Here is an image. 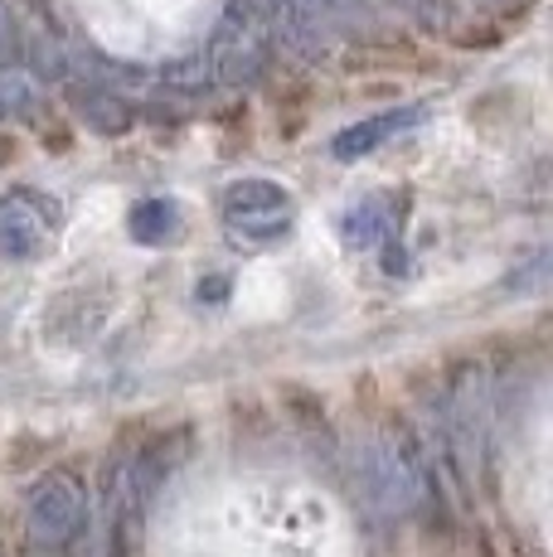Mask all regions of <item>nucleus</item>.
Masks as SVG:
<instances>
[{
	"instance_id": "nucleus-1",
	"label": "nucleus",
	"mask_w": 553,
	"mask_h": 557,
	"mask_svg": "<svg viewBox=\"0 0 553 557\" xmlns=\"http://www.w3.org/2000/svg\"><path fill=\"white\" fill-rule=\"evenodd\" d=\"M296 203L282 185L272 180H238V185L223 189V223H229L233 238L243 243H272L292 228Z\"/></svg>"
},
{
	"instance_id": "nucleus-2",
	"label": "nucleus",
	"mask_w": 553,
	"mask_h": 557,
	"mask_svg": "<svg viewBox=\"0 0 553 557\" xmlns=\"http://www.w3.org/2000/svg\"><path fill=\"white\" fill-rule=\"evenodd\" d=\"M359 480H365V495L384 513H413L428 499V480H422L418 456L398 451L389 442H374L359 451Z\"/></svg>"
},
{
	"instance_id": "nucleus-3",
	"label": "nucleus",
	"mask_w": 553,
	"mask_h": 557,
	"mask_svg": "<svg viewBox=\"0 0 553 557\" xmlns=\"http://www.w3.org/2000/svg\"><path fill=\"white\" fill-rule=\"evenodd\" d=\"M25 529L39 548H63L83 529V485L73 470H49L25 505Z\"/></svg>"
},
{
	"instance_id": "nucleus-4",
	"label": "nucleus",
	"mask_w": 553,
	"mask_h": 557,
	"mask_svg": "<svg viewBox=\"0 0 553 557\" xmlns=\"http://www.w3.org/2000/svg\"><path fill=\"white\" fill-rule=\"evenodd\" d=\"M54 199H39L35 189H20V195L0 199V252L29 262L45 248V228L54 223Z\"/></svg>"
},
{
	"instance_id": "nucleus-5",
	"label": "nucleus",
	"mask_w": 553,
	"mask_h": 557,
	"mask_svg": "<svg viewBox=\"0 0 553 557\" xmlns=\"http://www.w3.org/2000/svg\"><path fill=\"white\" fill-rule=\"evenodd\" d=\"M422 122H428V107H422V102L393 107V112H379V116H369V122L345 126V132L331 141V156L335 160H359V156L379 151L384 141H398V136H408L413 126H422Z\"/></svg>"
},
{
	"instance_id": "nucleus-6",
	"label": "nucleus",
	"mask_w": 553,
	"mask_h": 557,
	"mask_svg": "<svg viewBox=\"0 0 553 557\" xmlns=\"http://www.w3.org/2000/svg\"><path fill=\"white\" fill-rule=\"evenodd\" d=\"M393 228H398V203H393V195H365L340 213V243L355 252L389 243Z\"/></svg>"
},
{
	"instance_id": "nucleus-7",
	"label": "nucleus",
	"mask_w": 553,
	"mask_h": 557,
	"mask_svg": "<svg viewBox=\"0 0 553 557\" xmlns=\"http://www.w3.org/2000/svg\"><path fill=\"white\" fill-rule=\"evenodd\" d=\"M126 233H132L136 243H146V248H161L180 233V203L175 199H142L132 209V219H126Z\"/></svg>"
},
{
	"instance_id": "nucleus-8",
	"label": "nucleus",
	"mask_w": 553,
	"mask_h": 557,
	"mask_svg": "<svg viewBox=\"0 0 553 557\" xmlns=\"http://www.w3.org/2000/svg\"><path fill=\"white\" fill-rule=\"evenodd\" d=\"M78 112L88 116L98 132H122V126H126V107L116 98H108V92H88V98L78 102Z\"/></svg>"
},
{
	"instance_id": "nucleus-9",
	"label": "nucleus",
	"mask_w": 553,
	"mask_h": 557,
	"mask_svg": "<svg viewBox=\"0 0 553 557\" xmlns=\"http://www.w3.org/2000/svg\"><path fill=\"white\" fill-rule=\"evenodd\" d=\"M223 292H229V276H209V282H199V301H223Z\"/></svg>"
},
{
	"instance_id": "nucleus-10",
	"label": "nucleus",
	"mask_w": 553,
	"mask_h": 557,
	"mask_svg": "<svg viewBox=\"0 0 553 557\" xmlns=\"http://www.w3.org/2000/svg\"><path fill=\"white\" fill-rule=\"evenodd\" d=\"M476 5H486V10H515L519 0H476Z\"/></svg>"
}]
</instances>
